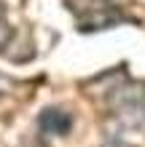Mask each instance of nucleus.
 Wrapping results in <instances>:
<instances>
[{"label":"nucleus","mask_w":145,"mask_h":147,"mask_svg":"<svg viewBox=\"0 0 145 147\" xmlns=\"http://www.w3.org/2000/svg\"><path fill=\"white\" fill-rule=\"evenodd\" d=\"M40 128H43L46 134H57V136H62L70 131V126H73V118L67 115L65 110H46L43 115H40Z\"/></svg>","instance_id":"obj_1"},{"label":"nucleus","mask_w":145,"mask_h":147,"mask_svg":"<svg viewBox=\"0 0 145 147\" xmlns=\"http://www.w3.org/2000/svg\"><path fill=\"white\" fill-rule=\"evenodd\" d=\"M0 19H3V5H0Z\"/></svg>","instance_id":"obj_3"},{"label":"nucleus","mask_w":145,"mask_h":147,"mask_svg":"<svg viewBox=\"0 0 145 147\" xmlns=\"http://www.w3.org/2000/svg\"><path fill=\"white\" fill-rule=\"evenodd\" d=\"M8 40H11V27L5 24V19H0V51L8 46Z\"/></svg>","instance_id":"obj_2"}]
</instances>
